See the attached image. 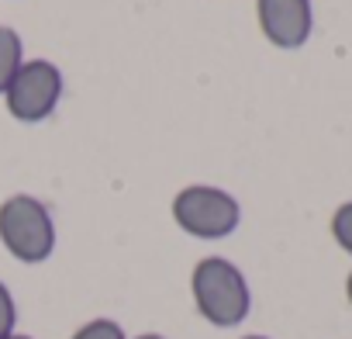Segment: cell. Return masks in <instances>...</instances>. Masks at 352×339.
<instances>
[{
	"mask_svg": "<svg viewBox=\"0 0 352 339\" xmlns=\"http://www.w3.org/2000/svg\"><path fill=\"white\" fill-rule=\"evenodd\" d=\"M59 97H63V73L49 59H25L4 90L8 114L21 125L45 121L59 107Z\"/></svg>",
	"mask_w": 352,
	"mask_h": 339,
	"instance_id": "obj_4",
	"label": "cell"
},
{
	"mask_svg": "<svg viewBox=\"0 0 352 339\" xmlns=\"http://www.w3.org/2000/svg\"><path fill=\"white\" fill-rule=\"evenodd\" d=\"M256 18L266 42L276 49H300L314 28L311 0H256Z\"/></svg>",
	"mask_w": 352,
	"mask_h": 339,
	"instance_id": "obj_5",
	"label": "cell"
},
{
	"mask_svg": "<svg viewBox=\"0 0 352 339\" xmlns=\"http://www.w3.org/2000/svg\"><path fill=\"white\" fill-rule=\"evenodd\" d=\"M18 332V305H14V294L11 287L0 280V339Z\"/></svg>",
	"mask_w": 352,
	"mask_h": 339,
	"instance_id": "obj_9",
	"label": "cell"
},
{
	"mask_svg": "<svg viewBox=\"0 0 352 339\" xmlns=\"http://www.w3.org/2000/svg\"><path fill=\"white\" fill-rule=\"evenodd\" d=\"M4 339H35V336H25V332H11V336H4Z\"/></svg>",
	"mask_w": 352,
	"mask_h": 339,
	"instance_id": "obj_12",
	"label": "cell"
},
{
	"mask_svg": "<svg viewBox=\"0 0 352 339\" xmlns=\"http://www.w3.org/2000/svg\"><path fill=\"white\" fill-rule=\"evenodd\" d=\"M173 222L194 239H228L242 222V205L211 184H190L173 198Z\"/></svg>",
	"mask_w": 352,
	"mask_h": 339,
	"instance_id": "obj_3",
	"label": "cell"
},
{
	"mask_svg": "<svg viewBox=\"0 0 352 339\" xmlns=\"http://www.w3.org/2000/svg\"><path fill=\"white\" fill-rule=\"evenodd\" d=\"M135 339H166V336H159V332H142V336H135Z\"/></svg>",
	"mask_w": 352,
	"mask_h": 339,
	"instance_id": "obj_10",
	"label": "cell"
},
{
	"mask_svg": "<svg viewBox=\"0 0 352 339\" xmlns=\"http://www.w3.org/2000/svg\"><path fill=\"white\" fill-rule=\"evenodd\" d=\"M21 63H25L21 35L11 25H0V97H4V90L14 80V73L21 70Z\"/></svg>",
	"mask_w": 352,
	"mask_h": 339,
	"instance_id": "obj_6",
	"label": "cell"
},
{
	"mask_svg": "<svg viewBox=\"0 0 352 339\" xmlns=\"http://www.w3.org/2000/svg\"><path fill=\"white\" fill-rule=\"evenodd\" d=\"M345 298H349V305H352V274H349V280H345Z\"/></svg>",
	"mask_w": 352,
	"mask_h": 339,
	"instance_id": "obj_11",
	"label": "cell"
},
{
	"mask_svg": "<svg viewBox=\"0 0 352 339\" xmlns=\"http://www.w3.org/2000/svg\"><path fill=\"white\" fill-rule=\"evenodd\" d=\"M242 339H270V336H242Z\"/></svg>",
	"mask_w": 352,
	"mask_h": 339,
	"instance_id": "obj_13",
	"label": "cell"
},
{
	"mask_svg": "<svg viewBox=\"0 0 352 339\" xmlns=\"http://www.w3.org/2000/svg\"><path fill=\"white\" fill-rule=\"evenodd\" d=\"M0 243L18 263H45L56 249V222L45 201L11 194L0 205Z\"/></svg>",
	"mask_w": 352,
	"mask_h": 339,
	"instance_id": "obj_2",
	"label": "cell"
},
{
	"mask_svg": "<svg viewBox=\"0 0 352 339\" xmlns=\"http://www.w3.org/2000/svg\"><path fill=\"white\" fill-rule=\"evenodd\" d=\"M331 236L352 256V201H345V205L335 208V215H331Z\"/></svg>",
	"mask_w": 352,
	"mask_h": 339,
	"instance_id": "obj_8",
	"label": "cell"
},
{
	"mask_svg": "<svg viewBox=\"0 0 352 339\" xmlns=\"http://www.w3.org/2000/svg\"><path fill=\"white\" fill-rule=\"evenodd\" d=\"M190 294L204 322L218 329H235L252 308V291L245 274L225 256H204L190 270Z\"/></svg>",
	"mask_w": 352,
	"mask_h": 339,
	"instance_id": "obj_1",
	"label": "cell"
},
{
	"mask_svg": "<svg viewBox=\"0 0 352 339\" xmlns=\"http://www.w3.org/2000/svg\"><path fill=\"white\" fill-rule=\"evenodd\" d=\"M69 339H128V336H124V329L114 318H90Z\"/></svg>",
	"mask_w": 352,
	"mask_h": 339,
	"instance_id": "obj_7",
	"label": "cell"
}]
</instances>
